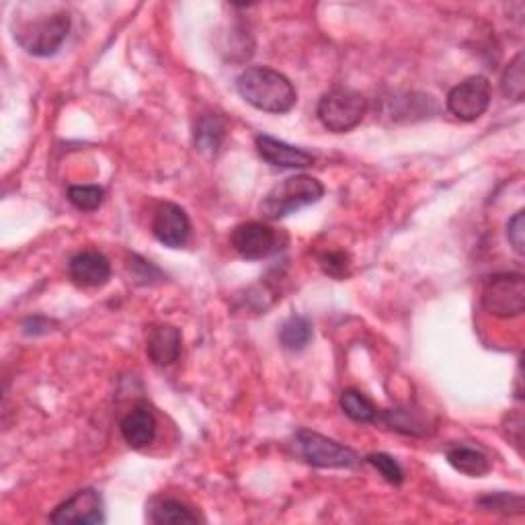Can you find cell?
<instances>
[{
	"instance_id": "1",
	"label": "cell",
	"mask_w": 525,
	"mask_h": 525,
	"mask_svg": "<svg viewBox=\"0 0 525 525\" xmlns=\"http://www.w3.org/2000/svg\"><path fill=\"white\" fill-rule=\"evenodd\" d=\"M236 89L240 97L259 111L288 113L296 107L298 93L290 78L265 66L247 68L236 78Z\"/></svg>"
},
{
	"instance_id": "2",
	"label": "cell",
	"mask_w": 525,
	"mask_h": 525,
	"mask_svg": "<svg viewBox=\"0 0 525 525\" xmlns=\"http://www.w3.org/2000/svg\"><path fill=\"white\" fill-rule=\"evenodd\" d=\"M70 13L60 9L50 15L21 17L13 21L15 42L31 56L50 58L58 54L70 33Z\"/></svg>"
},
{
	"instance_id": "3",
	"label": "cell",
	"mask_w": 525,
	"mask_h": 525,
	"mask_svg": "<svg viewBox=\"0 0 525 525\" xmlns=\"http://www.w3.org/2000/svg\"><path fill=\"white\" fill-rule=\"evenodd\" d=\"M325 195V185L310 175H294L273 185L261 201V214L267 220H281L306 206L316 204Z\"/></svg>"
},
{
	"instance_id": "4",
	"label": "cell",
	"mask_w": 525,
	"mask_h": 525,
	"mask_svg": "<svg viewBox=\"0 0 525 525\" xmlns=\"http://www.w3.org/2000/svg\"><path fill=\"white\" fill-rule=\"evenodd\" d=\"M368 111V99L351 89H335L322 95L316 115L320 124L333 134H345L357 128Z\"/></svg>"
},
{
	"instance_id": "5",
	"label": "cell",
	"mask_w": 525,
	"mask_h": 525,
	"mask_svg": "<svg viewBox=\"0 0 525 525\" xmlns=\"http://www.w3.org/2000/svg\"><path fill=\"white\" fill-rule=\"evenodd\" d=\"M482 306L499 318L519 316L525 308V277L521 273L493 275L484 284Z\"/></svg>"
},
{
	"instance_id": "6",
	"label": "cell",
	"mask_w": 525,
	"mask_h": 525,
	"mask_svg": "<svg viewBox=\"0 0 525 525\" xmlns=\"http://www.w3.org/2000/svg\"><path fill=\"white\" fill-rule=\"evenodd\" d=\"M296 448L314 468H351L359 462V456L351 448L308 429L296 433Z\"/></svg>"
},
{
	"instance_id": "7",
	"label": "cell",
	"mask_w": 525,
	"mask_h": 525,
	"mask_svg": "<svg viewBox=\"0 0 525 525\" xmlns=\"http://www.w3.org/2000/svg\"><path fill=\"white\" fill-rule=\"evenodd\" d=\"M284 242L286 238L265 222H245L236 226L232 232L234 251L242 259L249 261H259L277 255L284 249Z\"/></svg>"
},
{
	"instance_id": "8",
	"label": "cell",
	"mask_w": 525,
	"mask_h": 525,
	"mask_svg": "<svg viewBox=\"0 0 525 525\" xmlns=\"http://www.w3.org/2000/svg\"><path fill=\"white\" fill-rule=\"evenodd\" d=\"M493 99L489 78L470 76L448 95V111L460 121H476L487 113Z\"/></svg>"
},
{
	"instance_id": "9",
	"label": "cell",
	"mask_w": 525,
	"mask_h": 525,
	"mask_svg": "<svg viewBox=\"0 0 525 525\" xmlns=\"http://www.w3.org/2000/svg\"><path fill=\"white\" fill-rule=\"evenodd\" d=\"M52 523L64 525V523H76V525H97L105 521L103 511V497L95 489H83L76 491L72 497H68L62 505L54 509L50 515Z\"/></svg>"
},
{
	"instance_id": "10",
	"label": "cell",
	"mask_w": 525,
	"mask_h": 525,
	"mask_svg": "<svg viewBox=\"0 0 525 525\" xmlns=\"http://www.w3.org/2000/svg\"><path fill=\"white\" fill-rule=\"evenodd\" d=\"M152 234L169 249L185 247L191 238V220L177 204H163L152 220Z\"/></svg>"
},
{
	"instance_id": "11",
	"label": "cell",
	"mask_w": 525,
	"mask_h": 525,
	"mask_svg": "<svg viewBox=\"0 0 525 525\" xmlns=\"http://www.w3.org/2000/svg\"><path fill=\"white\" fill-rule=\"evenodd\" d=\"M259 156L269 163L271 167L279 169H306L314 165V156L298 146H292L288 142H281L271 136H257L255 140Z\"/></svg>"
},
{
	"instance_id": "12",
	"label": "cell",
	"mask_w": 525,
	"mask_h": 525,
	"mask_svg": "<svg viewBox=\"0 0 525 525\" xmlns=\"http://www.w3.org/2000/svg\"><path fill=\"white\" fill-rule=\"evenodd\" d=\"M68 273L80 288H103L111 277V263L97 251H83L70 259Z\"/></svg>"
},
{
	"instance_id": "13",
	"label": "cell",
	"mask_w": 525,
	"mask_h": 525,
	"mask_svg": "<svg viewBox=\"0 0 525 525\" xmlns=\"http://www.w3.org/2000/svg\"><path fill=\"white\" fill-rule=\"evenodd\" d=\"M146 353L154 366H173L181 355V331L173 325L150 327L146 337Z\"/></svg>"
},
{
	"instance_id": "14",
	"label": "cell",
	"mask_w": 525,
	"mask_h": 525,
	"mask_svg": "<svg viewBox=\"0 0 525 525\" xmlns=\"http://www.w3.org/2000/svg\"><path fill=\"white\" fill-rule=\"evenodd\" d=\"M121 435L134 450H144L156 437V417L148 405H136L124 419H121Z\"/></svg>"
},
{
	"instance_id": "15",
	"label": "cell",
	"mask_w": 525,
	"mask_h": 525,
	"mask_svg": "<svg viewBox=\"0 0 525 525\" xmlns=\"http://www.w3.org/2000/svg\"><path fill=\"white\" fill-rule=\"evenodd\" d=\"M448 462L454 470L466 474V476H472V478H482L487 476L491 472V460L489 456L476 450V448H470V446H456L448 452Z\"/></svg>"
},
{
	"instance_id": "16",
	"label": "cell",
	"mask_w": 525,
	"mask_h": 525,
	"mask_svg": "<svg viewBox=\"0 0 525 525\" xmlns=\"http://www.w3.org/2000/svg\"><path fill=\"white\" fill-rule=\"evenodd\" d=\"M378 419H382L390 429H394L398 433H405V435L423 437V435L429 433L427 419L419 411H415L411 407H400V409L384 411Z\"/></svg>"
},
{
	"instance_id": "17",
	"label": "cell",
	"mask_w": 525,
	"mask_h": 525,
	"mask_svg": "<svg viewBox=\"0 0 525 525\" xmlns=\"http://www.w3.org/2000/svg\"><path fill=\"white\" fill-rule=\"evenodd\" d=\"M226 128L224 121L218 115H201L197 126H195V146L206 152V154H216L222 144H224Z\"/></svg>"
},
{
	"instance_id": "18",
	"label": "cell",
	"mask_w": 525,
	"mask_h": 525,
	"mask_svg": "<svg viewBox=\"0 0 525 525\" xmlns=\"http://www.w3.org/2000/svg\"><path fill=\"white\" fill-rule=\"evenodd\" d=\"M312 322L306 316H290L279 329V343L288 351H304L312 341Z\"/></svg>"
},
{
	"instance_id": "19",
	"label": "cell",
	"mask_w": 525,
	"mask_h": 525,
	"mask_svg": "<svg viewBox=\"0 0 525 525\" xmlns=\"http://www.w3.org/2000/svg\"><path fill=\"white\" fill-rule=\"evenodd\" d=\"M148 519L156 525H175V523H195L199 517L185 503L177 499H156L150 505Z\"/></svg>"
},
{
	"instance_id": "20",
	"label": "cell",
	"mask_w": 525,
	"mask_h": 525,
	"mask_svg": "<svg viewBox=\"0 0 525 525\" xmlns=\"http://www.w3.org/2000/svg\"><path fill=\"white\" fill-rule=\"evenodd\" d=\"M339 405H341L343 413L355 423H374L380 417L374 402L366 394H361L359 390H353V388L343 390Z\"/></svg>"
},
{
	"instance_id": "21",
	"label": "cell",
	"mask_w": 525,
	"mask_h": 525,
	"mask_svg": "<svg viewBox=\"0 0 525 525\" xmlns=\"http://www.w3.org/2000/svg\"><path fill=\"white\" fill-rule=\"evenodd\" d=\"M501 93L505 99H511L515 103L523 101V95H525V62H523L521 52L507 64V68L501 76Z\"/></svg>"
},
{
	"instance_id": "22",
	"label": "cell",
	"mask_w": 525,
	"mask_h": 525,
	"mask_svg": "<svg viewBox=\"0 0 525 525\" xmlns=\"http://www.w3.org/2000/svg\"><path fill=\"white\" fill-rule=\"evenodd\" d=\"M105 199V191L99 185H72L68 189V201L80 212L97 210Z\"/></svg>"
},
{
	"instance_id": "23",
	"label": "cell",
	"mask_w": 525,
	"mask_h": 525,
	"mask_svg": "<svg viewBox=\"0 0 525 525\" xmlns=\"http://www.w3.org/2000/svg\"><path fill=\"white\" fill-rule=\"evenodd\" d=\"M366 462H368L370 466H374V468L382 474V478H384L386 482L396 484V487H398V484H402V480H405V470H402L400 464H398L392 456H388V454H382V452L370 454V456L366 458Z\"/></svg>"
},
{
	"instance_id": "24",
	"label": "cell",
	"mask_w": 525,
	"mask_h": 525,
	"mask_svg": "<svg viewBox=\"0 0 525 525\" xmlns=\"http://www.w3.org/2000/svg\"><path fill=\"white\" fill-rule=\"evenodd\" d=\"M478 505L482 509L489 511H499V513H523V499L519 495H509V493H495L478 499Z\"/></svg>"
},
{
	"instance_id": "25",
	"label": "cell",
	"mask_w": 525,
	"mask_h": 525,
	"mask_svg": "<svg viewBox=\"0 0 525 525\" xmlns=\"http://www.w3.org/2000/svg\"><path fill=\"white\" fill-rule=\"evenodd\" d=\"M507 240L511 249L523 257L525 253V212L519 210L507 224Z\"/></svg>"
},
{
	"instance_id": "26",
	"label": "cell",
	"mask_w": 525,
	"mask_h": 525,
	"mask_svg": "<svg viewBox=\"0 0 525 525\" xmlns=\"http://www.w3.org/2000/svg\"><path fill=\"white\" fill-rule=\"evenodd\" d=\"M320 267L325 273H329L331 277H337V279H343L349 275V255H345L343 251H333V253H325L320 257Z\"/></svg>"
},
{
	"instance_id": "27",
	"label": "cell",
	"mask_w": 525,
	"mask_h": 525,
	"mask_svg": "<svg viewBox=\"0 0 525 525\" xmlns=\"http://www.w3.org/2000/svg\"><path fill=\"white\" fill-rule=\"evenodd\" d=\"M130 271L136 277L138 284H152V279H163V273H160L152 263L140 259L138 255H132Z\"/></svg>"
}]
</instances>
